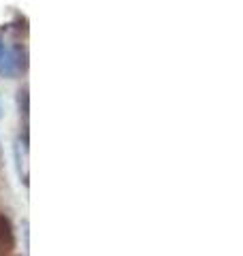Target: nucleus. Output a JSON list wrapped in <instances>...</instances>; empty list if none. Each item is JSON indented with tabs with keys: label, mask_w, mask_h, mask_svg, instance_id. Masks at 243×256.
I'll use <instances>...</instances> for the list:
<instances>
[{
	"label": "nucleus",
	"mask_w": 243,
	"mask_h": 256,
	"mask_svg": "<svg viewBox=\"0 0 243 256\" xmlns=\"http://www.w3.org/2000/svg\"><path fill=\"white\" fill-rule=\"evenodd\" d=\"M20 114H22L24 120L28 122V88L20 90Z\"/></svg>",
	"instance_id": "obj_3"
},
{
	"label": "nucleus",
	"mask_w": 243,
	"mask_h": 256,
	"mask_svg": "<svg viewBox=\"0 0 243 256\" xmlns=\"http://www.w3.org/2000/svg\"><path fill=\"white\" fill-rule=\"evenodd\" d=\"M0 164H2V152H0Z\"/></svg>",
	"instance_id": "obj_4"
},
{
	"label": "nucleus",
	"mask_w": 243,
	"mask_h": 256,
	"mask_svg": "<svg viewBox=\"0 0 243 256\" xmlns=\"http://www.w3.org/2000/svg\"><path fill=\"white\" fill-rule=\"evenodd\" d=\"M15 248V235L9 218L4 214H0V254H6Z\"/></svg>",
	"instance_id": "obj_2"
},
{
	"label": "nucleus",
	"mask_w": 243,
	"mask_h": 256,
	"mask_svg": "<svg viewBox=\"0 0 243 256\" xmlns=\"http://www.w3.org/2000/svg\"><path fill=\"white\" fill-rule=\"evenodd\" d=\"M28 68V52L15 30L0 32V77L13 79Z\"/></svg>",
	"instance_id": "obj_1"
}]
</instances>
